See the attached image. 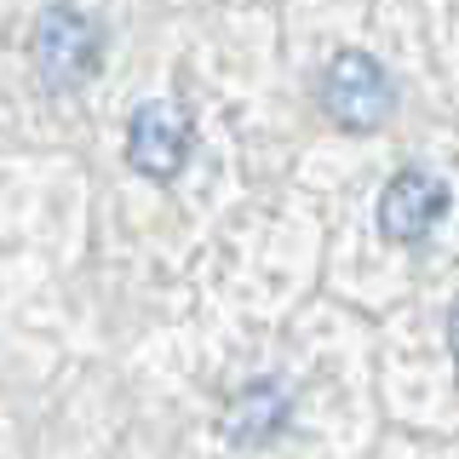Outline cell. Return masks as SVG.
<instances>
[{"mask_svg":"<svg viewBox=\"0 0 459 459\" xmlns=\"http://www.w3.org/2000/svg\"><path fill=\"white\" fill-rule=\"evenodd\" d=\"M29 57H35L40 81L69 92V86H86L98 75V57H104V35L98 23L75 6H47L35 18V35H29Z\"/></svg>","mask_w":459,"mask_h":459,"instance_id":"6da1fadb","label":"cell"},{"mask_svg":"<svg viewBox=\"0 0 459 459\" xmlns=\"http://www.w3.org/2000/svg\"><path fill=\"white\" fill-rule=\"evenodd\" d=\"M322 104L344 133H379V126L391 121V109H396V86H391L379 57L339 52L333 69H327V81H322Z\"/></svg>","mask_w":459,"mask_h":459,"instance_id":"7a4b0ae2","label":"cell"},{"mask_svg":"<svg viewBox=\"0 0 459 459\" xmlns=\"http://www.w3.org/2000/svg\"><path fill=\"white\" fill-rule=\"evenodd\" d=\"M126 161H133L143 178H172L184 161H190V115L167 98L143 104L126 126Z\"/></svg>","mask_w":459,"mask_h":459,"instance_id":"3957f363","label":"cell"},{"mask_svg":"<svg viewBox=\"0 0 459 459\" xmlns=\"http://www.w3.org/2000/svg\"><path fill=\"white\" fill-rule=\"evenodd\" d=\"M442 212H448V184L420 172V167L396 172L379 195V230L391 241H425L442 224Z\"/></svg>","mask_w":459,"mask_h":459,"instance_id":"277c9868","label":"cell"},{"mask_svg":"<svg viewBox=\"0 0 459 459\" xmlns=\"http://www.w3.org/2000/svg\"><path fill=\"white\" fill-rule=\"evenodd\" d=\"M448 344H454V356H459V310H454V322H448Z\"/></svg>","mask_w":459,"mask_h":459,"instance_id":"5b68a950","label":"cell"}]
</instances>
